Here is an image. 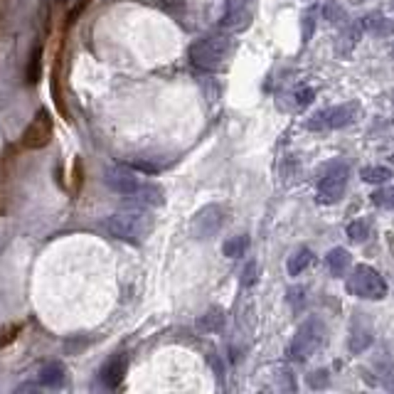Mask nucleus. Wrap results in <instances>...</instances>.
<instances>
[{
  "label": "nucleus",
  "mask_w": 394,
  "mask_h": 394,
  "mask_svg": "<svg viewBox=\"0 0 394 394\" xmlns=\"http://www.w3.org/2000/svg\"><path fill=\"white\" fill-rule=\"evenodd\" d=\"M153 214L146 207H129V209H118V212L109 214L104 220V229L121 242L138 244L143 242L148 234L153 232Z\"/></svg>",
  "instance_id": "1"
},
{
  "label": "nucleus",
  "mask_w": 394,
  "mask_h": 394,
  "mask_svg": "<svg viewBox=\"0 0 394 394\" xmlns=\"http://www.w3.org/2000/svg\"><path fill=\"white\" fill-rule=\"evenodd\" d=\"M232 52V42L225 35H209V37H203L192 42L190 45V62L195 64L197 69H205V72H217V69L225 67L227 57Z\"/></svg>",
  "instance_id": "2"
},
{
  "label": "nucleus",
  "mask_w": 394,
  "mask_h": 394,
  "mask_svg": "<svg viewBox=\"0 0 394 394\" xmlns=\"http://www.w3.org/2000/svg\"><path fill=\"white\" fill-rule=\"evenodd\" d=\"M348 291L355 293L357 299L382 301L387 296V281L377 269H372L367 264H357L348 279Z\"/></svg>",
  "instance_id": "3"
},
{
  "label": "nucleus",
  "mask_w": 394,
  "mask_h": 394,
  "mask_svg": "<svg viewBox=\"0 0 394 394\" xmlns=\"http://www.w3.org/2000/svg\"><path fill=\"white\" fill-rule=\"evenodd\" d=\"M323 338H326V326H323V321H318V318H308V321L301 323L299 330H296V335H293L288 355L299 362L308 360L310 355L321 348Z\"/></svg>",
  "instance_id": "4"
},
{
  "label": "nucleus",
  "mask_w": 394,
  "mask_h": 394,
  "mask_svg": "<svg viewBox=\"0 0 394 394\" xmlns=\"http://www.w3.org/2000/svg\"><path fill=\"white\" fill-rule=\"evenodd\" d=\"M345 185H348V165L343 160L328 165L326 175L318 182V203L321 205H335L340 203V197L345 195Z\"/></svg>",
  "instance_id": "5"
},
{
  "label": "nucleus",
  "mask_w": 394,
  "mask_h": 394,
  "mask_svg": "<svg viewBox=\"0 0 394 394\" xmlns=\"http://www.w3.org/2000/svg\"><path fill=\"white\" fill-rule=\"evenodd\" d=\"M222 225H225V209L220 205H207L192 220V236L195 239H209L222 229Z\"/></svg>",
  "instance_id": "6"
},
{
  "label": "nucleus",
  "mask_w": 394,
  "mask_h": 394,
  "mask_svg": "<svg viewBox=\"0 0 394 394\" xmlns=\"http://www.w3.org/2000/svg\"><path fill=\"white\" fill-rule=\"evenodd\" d=\"M355 116V104H340V106H330L326 111H318L313 118H310L308 129L315 131V129H343L353 121Z\"/></svg>",
  "instance_id": "7"
},
{
  "label": "nucleus",
  "mask_w": 394,
  "mask_h": 394,
  "mask_svg": "<svg viewBox=\"0 0 394 394\" xmlns=\"http://www.w3.org/2000/svg\"><path fill=\"white\" fill-rule=\"evenodd\" d=\"M50 138H52V118L45 109H39V111L35 113L32 124L25 129L23 146L37 151V148H45L47 143H50Z\"/></svg>",
  "instance_id": "8"
},
{
  "label": "nucleus",
  "mask_w": 394,
  "mask_h": 394,
  "mask_svg": "<svg viewBox=\"0 0 394 394\" xmlns=\"http://www.w3.org/2000/svg\"><path fill=\"white\" fill-rule=\"evenodd\" d=\"M104 182H106L113 192H118V195L131 197L135 190H138V185H141V178H138L131 168L113 165V168H109L106 173H104Z\"/></svg>",
  "instance_id": "9"
},
{
  "label": "nucleus",
  "mask_w": 394,
  "mask_h": 394,
  "mask_svg": "<svg viewBox=\"0 0 394 394\" xmlns=\"http://www.w3.org/2000/svg\"><path fill=\"white\" fill-rule=\"evenodd\" d=\"M249 20H252V12H249V8L244 6L242 0H234L229 8H227L225 17H222V28L229 30V32H239V30H244L249 25Z\"/></svg>",
  "instance_id": "10"
},
{
  "label": "nucleus",
  "mask_w": 394,
  "mask_h": 394,
  "mask_svg": "<svg viewBox=\"0 0 394 394\" xmlns=\"http://www.w3.org/2000/svg\"><path fill=\"white\" fill-rule=\"evenodd\" d=\"M126 355H113L111 360L106 362V365L102 367V382L106 384L109 389H116L118 384L124 382V375H126Z\"/></svg>",
  "instance_id": "11"
},
{
  "label": "nucleus",
  "mask_w": 394,
  "mask_h": 394,
  "mask_svg": "<svg viewBox=\"0 0 394 394\" xmlns=\"http://www.w3.org/2000/svg\"><path fill=\"white\" fill-rule=\"evenodd\" d=\"M362 30H367V32L377 35V37H387V35L394 32V20H389V17H384L382 12H370V15L362 17Z\"/></svg>",
  "instance_id": "12"
},
{
  "label": "nucleus",
  "mask_w": 394,
  "mask_h": 394,
  "mask_svg": "<svg viewBox=\"0 0 394 394\" xmlns=\"http://www.w3.org/2000/svg\"><path fill=\"white\" fill-rule=\"evenodd\" d=\"M326 266H328V271H330V276L343 279V276L348 274V266H350V252L343 247L330 249L326 256Z\"/></svg>",
  "instance_id": "13"
},
{
  "label": "nucleus",
  "mask_w": 394,
  "mask_h": 394,
  "mask_svg": "<svg viewBox=\"0 0 394 394\" xmlns=\"http://www.w3.org/2000/svg\"><path fill=\"white\" fill-rule=\"evenodd\" d=\"M131 200L135 203H141L143 207H151V205H160L163 203V190L158 185H151V182H141L138 190L131 195Z\"/></svg>",
  "instance_id": "14"
},
{
  "label": "nucleus",
  "mask_w": 394,
  "mask_h": 394,
  "mask_svg": "<svg viewBox=\"0 0 394 394\" xmlns=\"http://www.w3.org/2000/svg\"><path fill=\"white\" fill-rule=\"evenodd\" d=\"M310 264H313V252H310V249H306V247H301V249H296L291 256H288L286 269H288V274H291V276H299V274H303Z\"/></svg>",
  "instance_id": "15"
},
{
  "label": "nucleus",
  "mask_w": 394,
  "mask_h": 394,
  "mask_svg": "<svg viewBox=\"0 0 394 394\" xmlns=\"http://www.w3.org/2000/svg\"><path fill=\"white\" fill-rule=\"evenodd\" d=\"M64 382V367L59 362H47L42 370H39V384L45 387H59Z\"/></svg>",
  "instance_id": "16"
},
{
  "label": "nucleus",
  "mask_w": 394,
  "mask_h": 394,
  "mask_svg": "<svg viewBox=\"0 0 394 394\" xmlns=\"http://www.w3.org/2000/svg\"><path fill=\"white\" fill-rule=\"evenodd\" d=\"M197 326H200V330H205V332H217L222 326H225V310H222V308H209L207 313L197 321Z\"/></svg>",
  "instance_id": "17"
},
{
  "label": "nucleus",
  "mask_w": 394,
  "mask_h": 394,
  "mask_svg": "<svg viewBox=\"0 0 394 394\" xmlns=\"http://www.w3.org/2000/svg\"><path fill=\"white\" fill-rule=\"evenodd\" d=\"M247 247H249V236L236 234V236H229V239H227L222 252H225V256H229V259H239V256H244Z\"/></svg>",
  "instance_id": "18"
},
{
  "label": "nucleus",
  "mask_w": 394,
  "mask_h": 394,
  "mask_svg": "<svg viewBox=\"0 0 394 394\" xmlns=\"http://www.w3.org/2000/svg\"><path fill=\"white\" fill-rule=\"evenodd\" d=\"M372 343V332L370 328H353V335H350V350L353 353H362V350H367Z\"/></svg>",
  "instance_id": "19"
},
{
  "label": "nucleus",
  "mask_w": 394,
  "mask_h": 394,
  "mask_svg": "<svg viewBox=\"0 0 394 394\" xmlns=\"http://www.w3.org/2000/svg\"><path fill=\"white\" fill-rule=\"evenodd\" d=\"M360 178L365 182H387L392 178V170L384 168V165H367L360 170Z\"/></svg>",
  "instance_id": "20"
},
{
  "label": "nucleus",
  "mask_w": 394,
  "mask_h": 394,
  "mask_svg": "<svg viewBox=\"0 0 394 394\" xmlns=\"http://www.w3.org/2000/svg\"><path fill=\"white\" fill-rule=\"evenodd\" d=\"M372 203L382 209H394V187H379L372 192Z\"/></svg>",
  "instance_id": "21"
},
{
  "label": "nucleus",
  "mask_w": 394,
  "mask_h": 394,
  "mask_svg": "<svg viewBox=\"0 0 394 394\" xmlns=\"http://www.w3.org/2000/svg\"><path fill=\"white\" fill-rule=\"evenodd\" d=\"M345 232H348L350 242H365L367 234H370V227H367L365 220H353Z\"/></svg>",
  "instance_id": "22"
},
{
  "label": "nucleus",
  "mask_w": 394,
  "mask_h": 394,
  "mask_svg": "<svg viewBox=\"0 0 394 394\" xmlns=\"http://www.w3.org/2000/svg\"><path fill=\"white\" fill-rule=\"evenodd\" d=\"M39 64H42V47H35L32 57H30V67H28V82L30 84H37L39 82Z\"/></svg>",
  "instance_id": "23"
},
{
  "label": "nucleus",
  "mask_w": 394,
  "mask_h": 394,
  "mask_svg": "<svg viewBox=\"0 0 394 394\" xmlns=\"http://www.w3.org/2000/svg\"><path fill=\"white\" fill-rule=\"evenodd\" d=\"M129 165H131L133 170H141V173H148V175L160 173V165L151 163V160H129Z\"/></svg>",
  "instance_id": "24"
},
{
  "label": "nucleus",
  "mask_w": 394,
  "mask_h": 394,
  "mask_svg": "<svg viewBox=\"0 0 394 394\" xmlns=\"http://www.w3.org/2000/svg\"><path fill=\"white\" fill-rule=\"evenodd\" d=\"M326 17L330 20V23H343L345 12H343V8H340L338 3H328V6H326Z\"/></svg>",
  "instance_id": "25"
},
{
  "label": "nucleus",
  "mask_w": 394,
  "mask_h": 394,
  "mask_svg": "<svg viewBox=\"0 0 394 394\" xmlns=\"http://www.w3.org/2000/svg\"><path fill=\"white\" fill-rule=\"evenodd\" d=\"M254 281H256V264H254V261H252V264H249L247 269H244V279H242V283H244V286H252Z\"/></svg>",
  "instance_id": "26"
},
{
  "label": "nucleus",
  "mask_w": 394,
  "mask_h": 394,
  "mask_svg": "<svg viewBox=\"0 0 394 394\" xmlns=\"http://www.w3.org/2000/svg\"><path fill=\"white\" fill-rule=\"evenodd\" d=\"M313 96H315V91H313V89H301L299 94H296V99H299L301 106H306V104L313 102Z\"/></svg>",
  "instance_id": "27"
},
{
  "label": "nucleus",
  "mask_w": 394,
  "mask_h": 394,
  "mask_svg": "<svg viewBox=\"0 0 394 394\" xmlns=\"http://www.w3.org/2000/svg\"><path fill=\"white\" fill-rule=\"evenodd\" d=\"M315 377H310V384L313 387H323V384L328 382V372L326 370H318V372H313Z\"/></svg>",
  "instance_id": "28"
},
{
  "label": "nucleus",
  "mask_w": 394,
  "mask_h": 394,
  "mask_svg": "<svg viewBox=\"0 0 394 394\" xmlns=\"http://www.w3.org/2000/svg\"><path fill=\"white\" fill-rule=\"evenodd\" d=\"M303 20H306V23H303V39H308V37H310V32H313V17L306 15Z\"/></svg>",
  "instance_id": "29"
},
{
  "label": "nucleus",
  "mask_w": 394,
  "mask_h": 394,
  "mask_svg": "<svg viewBox=\"0 0 394 394\" xmlns=\"http://www.w3.org/2000/svg\"><path fill=\"white\" fill-rule=\"evenodd\" d=\"M392 163H394V156H392Z\"/></svg>",
  "instance_id": "30"
},
{
  "label": "nucleus",
  "mask_w": 394,
  "mask_h": 394,
  "mask_svg": "<svg viewBox=\"0 0 394 394\" xmlns=\"http://www.w3.org/2000/svg\"><path fill=\"white\" fill-rule=\"evenodd\" d=\"M392 55H394V50H392Z\"/></svg>",
  "instance_id": "31"
}]
</instances>
